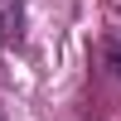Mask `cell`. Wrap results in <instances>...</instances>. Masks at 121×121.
<instances>
[{"label": "cell", "mask_w": 121, "mask_h": 121, "mask_svg": "<svg viewBox=\"0 0 121 121\" xmlns=\"http://www.w3.org/2000/svg\"><path fill=\"white\" fill-rule=\"evenodd\" d=\"M107 53H112V68L121 73V29H112V39H107Z\"/></svg>", "instance_id": "cell-1"}, {"label": "cell", "mask_w": 121, "mask_h": 121, "mask_svg": "<svg viewBox=\"0 0 121 121\" xmlns=\"http://www.w3.org/2000/svg\"><path fill=\"white\" fill-rule=\"evenodd\" d=\"M116 5H121V0H116Z\"/></svg>", "instance_id": "cell-2"}]
</instances>
